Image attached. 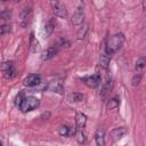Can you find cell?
I'll return each instance as SVG.
<instances>
[{"instance_id":"6da1fadb","label":"cell","mask_w":146,"mask_h":146,"mask_svg":"<svg viewBox=\"0 0 146 146\" xmlns=\"http://www.w3.org/2000/svg\"><path fill=\"white\" fill-rule=\"evenodd\" d=\"M124 43V35L122 33H116V34H113L111 36L107 38L106 40V43H105V49L104 51L107 54V55H113L115 54L117 50L121 49V47L123 46Z\"/></svg>"},{"instance_id":"7a4b0ae2","label":"cell","mask_w":146,"mask_h":146,"mask_svg":"<svg viewBox=\"0 0 146 146\" xmlns=\"http://www.w3.org/2000/svg\"><path fill=\"white\" fill-rule=\"evenodd\" d=\"M39 105H40V100L36 97L27 96V97H24V99H23V102L19 106V110L23 113H27V112H31V111L35 110Z\"/></svg>"},{"instance_id":"3957f363","label":"cell","mask_w":146,"mask_h":146,"mask_svg":"<svg viewBox=\"0 0 146 146\" xmlns=\"http://www.w3.org/2000/svg\"><path fill=\"white\" fill-rule=\"evenodd\" d=\"M0 68L6 79H13L16 76V67H15V63L13 60L3 62L0 66Z\"/></svg>"},{"instance_id":"277c9868","label":"cell","mask_w":146,"mask_h":146,"mask_svg":"<svg viewBox=\"0 0 146 146\" xmlns=\"http://www.w3.org/2000/svg\"><path fill=\"white\" fill-rule=\"evenodd\" d=\"M32 16H33V11H32V7L27 6L24 7L19 14V22L22 27H27L32 21Z\"/></svg>"},{"instance_id":"5b68a950","label":"cell","mask_w":146,"mask_h":146,"mask_svg":"<svg viewBox=\"0 0 146 146\" xmlns=\"http://www.w3.org/2000/svg\"><path fill=\"white\" fill-rule=\"evenodd\" d=\"M84 21V10H83V3H80L79 7L75 9L73 17H72V23L76 26H81Z\"/></svg>"},{"instance_id":"8992f818","label":"cell","mask_w":146,"mask_h":146,"mask_svg":"<svg viewBox=\"0 0 146 146\" xmlns=\"http://www.w3.org/2000/svg\"><path fill=\"white\" fill-rule=\"evenodd\" d=\"M82 81L89 88H97V87L100 86L102 78H100L99 74H92V75H88V76L82 78Z\"/></svg>"},{"instance_id":"52a82bcc","label":"cell","mask_w":146,"mask_h":146,"mask_svg":"<svg viewBox=\"0 0 146 146\" xmlns=\"http://www.w3.org/2000/svg\"><path fill=\"white\" fill-rule=\"evenodd\" d=\"M51 7H52V11L55 14L56 17H59V18H64L66 19L68 17V14H67V10L64 6H62L59 2H51Z\"/></svg>"},{"instance_id":"ba28073f","label":"cell","mask_w":146,"mask_h":146,"mask_svg":"<svg viewBox=\"0 0 146 146\" xmlns=\"http://www.w3.org/2000/svg\"><path fill=\"white\" fill-rule=\"evenodd\" d=\"M128 130L125 127H119V128H114L111 132H110V137L112 139V141H117L121 138H123L127 135Z\"/></svg>"},{"instance_id":"9c48e42d","label":"cell","mask_w":146,"mask_h":146,"mask_svg":"<svg viewBox=\"0 0 146 146\" xmlns=\"http://www.w3.org/2000/svg\"><path fill=\"white\" fill-rule=\"evenodd\" d=\"M40 82H41V75H40V74H30V75H27V76L24 79V81H23L24 86L31 87V88L38 86Z\"/></svg>"},{"instance_id":"30bf717a","label":"cell","mask_w":146,"mask_h":146,"mask_svg":"<svg viewBox=\"0 0 146 146\" xmlns=\"http://www.w3.org/2000/svg\"><path fill=\"white\" fill-rule=\"evenodd\" d=\"M112 89H113V82H112V79H111L110 76H107L106 80H105V82L103 83L102 91H100V97L105 99V98L110 95V92L112 91Z\"/></svg>"},{"instance_id":"8fae6325","label":"cell","mask_w":146,"mask_h":146,"mask_svg":"<svg viewBox=\"0 0 146 146\" xmlns=\"http://www.w3.org/2000/svg\"><path fill=\"white\" fill-rule=\"evenodd\" d=\"M57 52H58V48H57L56 46L49 47V48H47L46 50L42 51V54H41V59H42V60H49V59L54 58Z\"/></svg>"},{"instance_id":"7c38bea8","label":"cell","mask_w":146,"mask_h":146,"mask_svg":"<svg viewBox=\"0 0 146 146\" xmlns=\"http://www.w3.org/2000/svg\"><path fill=\"white\" fill-rule=\"evenodd\" d=\"M87 123V115L84 113H76L75 115V125L78 130H83Z\"/></svg>"},{"instance_id":"4fadbf2b","label":"cell","mask_w":146,"mask_h":146,"mask_svg":"<svg viewBox=\"0 0 146 146\" xmlns=\"http://www.w3.org/2000/svg\"><path fill=\"white\" fill-rule=\"evenodd\" d=\"M95 143L96 146H105V130L104 129H97L95 133Z\"/></svg>"},{"instance_id":"5bb4252c","label":"cell","mask_w":146,"mask_h":146,"mask_svg":"<svg viewBox=\"0 0 146 146\" xmlns=\"http://www.w3.org/2000/svg\"><path fill=\"white\" fill-rule=\"evenodd\" d=\"M110 62H111V56L107 55L105 51L100 52L99 55V65L103 70H107L110 66Z\"/></svg>"},{"instance_id":"9a60e30c","label":"cell","mask_w":146,"mask_h":146,"mask_svg":"<svg viewBox=\"0 0 146 146\" xmlns=\"http://www.w3.org/2000/svg\"><path fill=\"white\" fill-rule=\"evenodd\" d=\"M76 131V128H71L68 125H60L58 128V133L60 136H64V137H67V136H73Z\"/></svg>"},{"instance_id":"2e32d148","label":"cell","mask_w":146,"mask_h":146,"mask_svg":"<svg viewBox=\"0 0 146 146\" xmlns=\"http://www.w3.org/2000/svg\"><path fill=\"white\" fill-rule=\"evenodd\" d=\"M48 89L52 92H56V94H63V91H64V87H63V83L60 81L50 82L48 86Z\"/></svg>"},{"instance_id":"e0dca14e","label":"cell","mask_w":146,"mask_h":146,"mask_svg":"<svg viewBox=\"0 0 146 146\" xmlns=\"http://www.w3.org/2000/svg\"><path fill=\"white\" fill-rule=\"evenodd\" d=\"M39 48H40V43L36 40V38L34 36V33L32 32L30 34V50H31V52H36L39 50Z\"/></svg>"},{"instance_id":"ac0fdd59","label":"cell","mask_w":146,"mask_h":146,"mask_svg":"<svg viewBox=\"0 0 146 146\" xmlns=\"http://www.w3.org/2000/svg\"><path fill=\"white\" fill-rule=\"evenodd\" d=\"M55 25H56L55 18H50V19L46 23V25H44V34H46V36H49V35L54 32Z\"/></svg>"},{"instance_id":"d6986e66","label":"cell","mask_w":146,"mask_h":146,"mask_svg":"<svg viewBox=\"0 0 146 146\" xmlns=\"http://www.w3.org/2000/svg\"><path fill=\"white\" fill-rule=\"evenodd\" d=\"M120 105V98L119 97H113V98H110L106 103V108L107 110H114L116 107H119Z\"/></svg>"},{"instance_id":"ffe728a7","label":"cell","mask_w":146,"mask_h":146,"mask_svg":"<svg viewBox=\"0 0 146 146\" xmlns=\"http://www.w3.org/2000/svg\"><path fill=\"white\" fill-rule=\"evenodd\" d=\"M83 99H84V95L81 94V92H72V94L68 95V100L74 102V103L83 102Z\"/></svg>"},{"instance_id":"44dd1931","label":"cell","mask_w":146,"mask_h":146,"mask_svg":"<svg viewBox=\"0 0 146 146\" xmlns=\"http://www.w3.org/2000/svg\"><path fill=\"white\" fill-rule=\"evenodd\" d=\"M74 136H75V138H76V140H78L79 144H84V141H86V136H84V133H83V130H78V129H76Z\"/></svg>"},{"instance_id":"7402d4cb","label":"cell","mask_w":146,"mask_h":146,"mask_svg":"<svg viewBox=\"0 0 146 146\" xmlns=\"http://www.w3.org/2000/svg\"><path fill=\"white\" fill-rule=\"evenodd\" d=\"M141 78H143L141 73H136V74L132 76V79H131V84H132L133 87H137V86L141 82Z\"/></svg>"},{"instance_id":"603a6c76","label":"cell","mask_w":146,"mask_h":146,"mask_svg":"<svg viewBox=\"0 0 146 146\" xmlns=\"http://www.w3.org/2000/svg\"><path fill=\"white\" fill-rule=\"evenodd\" d=\"M145 64H146L145 57H140V58H138L137 62H136V68H137V70H141V68L145 67Z\"/></svg>"},{"instance_id":"cb8c5ba5","label":"cell","mask_w":146,"mask_h":146,"mask_svg":"<svg viewBox=\"0 0 146 146\" xmlns=\"http://www.w3.org/2000/svg\"><path fill=\"white\" fill-rule=\"evenodd\" d=\"M11 31V26L8 25V24H3L0 26V35H3V34H7Z\"/></svg>"},{"instance_id":"d4e9b609","label":"cell","mask_w":146,"mask_h":146,"mask_svg":"<svg viewBox=\"0 0 146 146\" xmlns=\"http://www.w3.org/2000/svg\"><path fill=\"white\" fill-rule=\"evenodd\" d=\"M24 94L23 92H19L17 96H16V98H15V105L17 106V107H19L21 106V104H22V102H23V99H24Z\"/></svg>"},{"instance_id":"484cf974","label":"cell","mask_w":146,"mask_h":146,"mask_svg":"<svg viewBox=\"0 0 146 146\" xmlns=\"http://www.w3.org/2000/svg\"><path fill=\"white\" fill-rule=\"evenodd\" d=\"M0 146H2V141L1 140H0Z\"/></svg>"}]
</instances>
